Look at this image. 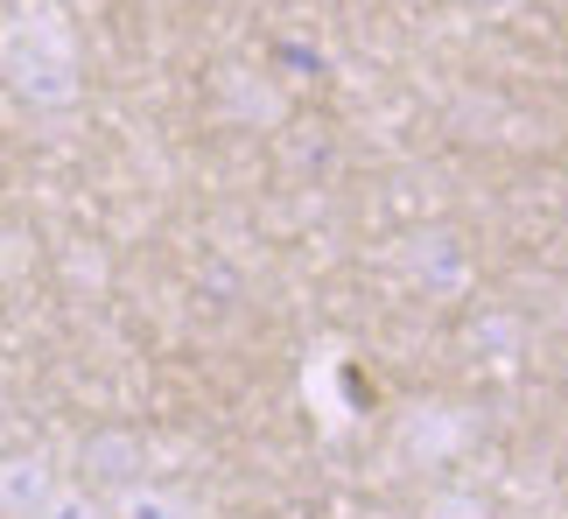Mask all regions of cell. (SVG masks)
I'll return each instance as SVG.
<instances>
[{
  "label": "cell",
  "mask_w": 568,
  "mask_h": 519,
  "mask_svg": "<svg viewBox=\"0 0 568 519\" xmlns=\"http://www.w3.org/2000/svg\"><path fill=\"white\" fill-rule=\"evenodd\" d=\"M36 519H99V506L84 499V491H71V485H57L50 499L36 506Z\"/></svg>",
  "instance_id": "obj_4"
},
{
  "label": "cell",
  "mask_w": 568,
  "mask_h": 519,
  "mask_svg": "<svg viewBox=\"0 0 568 519\" xmlns=\"http://www.w3.org/2000/svg\"><path fill=\"white\" fill-rule=\"evenodd\" d=\"M113 519H190V512H183V499H169V491H155V485H134V491H120Z\"/></svg>",
  "instance_id": "obj_3"
},
{
  "label": "cell",
  "mask_w": 568,
  "mask_h": 519,
  "mask_svg": "<svg viewBox=\"0 0 568 519\" xmlns=\"http://www.w3.org/2000/svg\"><path fill=\"white\" fill-rule=\"evenodd\" d=\"M0 84L36 113L78 105V29L63 0H14L8 8V21H0Z\"/></svg>",
  "instance_id": "obj_1"
},
{
  "label": "cell",
  "mask_w": 568,
  "mask_h": 519,
  "mask_svg": "<svg viewBox=\"0 0 568 519\" xmlns=\"http://www.w3.org/2000/svg\"><path fill=\"white\" fill-rule=\"evenodd\" d=\"M470 8H485V14H506V8H519V0H470Z\"/></svg>",
  "instance_id": "obj_5"
},
{
  "label": "cell",
  "mask_w": 568,
  "mask_h": 519,
  "mask_svg": "<svg viewBox=\"0 0 568 519\" xmlns=\"http://www.w3.org/2000/svg\"><path fill=\"white\" fill-rule=\"evenodd\" d=\"M57 491L50 478V464H36V457H8L0 464V512H14V519H36V506Z\"/></svg>",
  "instance_id": "obj_2"
}]
</instances>
